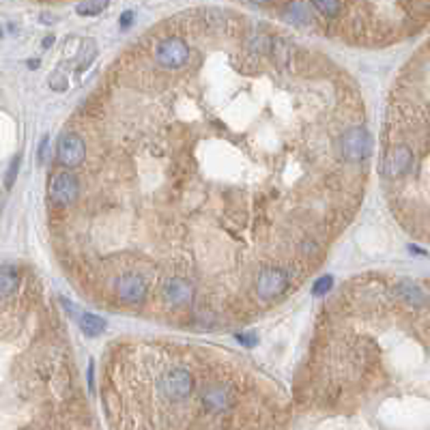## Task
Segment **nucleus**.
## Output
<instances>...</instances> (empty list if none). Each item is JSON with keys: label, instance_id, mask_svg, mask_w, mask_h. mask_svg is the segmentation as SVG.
<instances>
[{"label": "nucleus", "instance_id": "nucleus-1", "mask_svg": "<svg viewBox=\"0 0 430 430\" xmlns=\"http://www.w3.org/2000/svg\"><path fill=\"white\" fill-rule=\"evenodd\" d=\"M372 138L364 127H351L340 136V155L346 162H364L370 157Z\"/></svg>", "mask_w": 430, "mask_h": 430}, {"label": "nucleus", "instance_id": "nucleus-2", "mask_svg": "<svg viewBox=\"0 0 430 430\" xmlns=\"http://www.w3.org/2000/svg\"><path fill=\"white\" fill-rule=\"evenodd\" d=\"M188 56H190V50L179 37H168V39H164L155 50V61L164 69H177V67L185 65Z\"/></svg>", "mask_w": 430, "mask_h": 430}, {"label": "nucleus", "instance_id": "nucleus-3", "mask_svg": "<svg viewBox=\"0 0 430 430\" xmlns=\"http://www.w3.org/2000/svg\"><path fill=\"white\" fill-rule=\"evenodd\" d=\"M159 387H162L166 398H170V400H183V398H188L192 394L194 379H192V375H190L188 370L175 368V370L168 372V375H164Z\"/></svg>", "mask_w": 430, "mask_h": 430}, {"label": "nucleus", "instance_id": "nucleus-4", "mask_svg": "<svg viewBox=\"0 0 430 430\" xmlns=\"http://www.w3.org/2000/svg\"><path fill=\"white\" fill-rule=\"evenodd\" d=\"M84 155H86V144L78 134H71V132L63 134L59 142H56V159L67 168L82 164Z\"/></svg>", "mask_w": 430, "mask_h": 430}, {"label": "nucleus", "instance_id": "nucleus-5", "mask_svg": "<svg viewBox=\"0 0 430 430\" xmlns=\"http://www.w3.org/2000/svg\"><path fill=\"white\" fill-rule=\"evenodd\" d=\"M289 286V273L280 267H267L258 273L256 280V293L263 299H273L282 295Z\"/></svg>", "mask_w": 430, "mask_h": 430}, {"label": "nucleus", "instance_id": "nucleus-6", "mask_svg": "<svg viewBox=\"0 0 430 430\" xmlns=\"http://www.w3.org/2000/svg\"><path fill=\"white\" fill-rule=\"evenodd\" d=\"M80 194V183L76 179V175L71 173H56L52 177V183H50V198L61 204V207H67L73 200L78 198Z\"/></svg>", "mask_w": 430, "mask_h": 430}, {"label": "nucleus", "instance_id": "nucleus-7", "mask_svg": "<svg viewBox=\"0 0 430 430\" xmlns=\"http://www.w3.org/2000/svg\"><path fill=\"white\" fill-rule=\"evenodd\" d=\"M411 166H413V151H411L407 144H398L385 155L383 175L389 179H396V177L407 175L411 170Z\"/></svg>", "mask_w": 430, "mask_h": 430}, {"label": "nucleus", "instance_id": "nucleus-8", "mask_svg": "<svg viewBox=\"0 0 430 430\" xmlns=\"http://www.w3.org/2000/svg\"><path fill=\"white\" fill-rule=\"evenodd\" d=\"M117 295L125 304H140L146 297V282L138 273H125L117 282Z\"/></svg>", "mask_w": 430, "mask_h": 430}, {"label": "nucleus", "instance_id": "nucleus-9", "mask_svg": "<svg viewBox=\"0 0 430 430\" xmlns=\"http://www.w3.org/2000/svg\"><path fill=\"white\" fill-rule=\"evenodd\" d=\"M162 295H164V299L168 304L185 306V304L192 302V286L185 282V280L173 277V280H166V282H164Z\"/></svg>", "mask_w": 430, "mask_h": 430}, {"label": "nucleus", "instance_id": "nucleus-10", "mask_svg": "<svg viewBox=\"0 0 430 430\" xmlns=\"http://www.w3.org/2000/svg\"><path fill=\"white\" fill-rule=\"evenodd\" d=\"M396 295L402 299V302H407L409 306H413V308H420V306L426 304L424 289L418 282H413V280H409V277L400 280V282L396 284Z\"/></svg>", "mask_w": 430, "mask_h": 430}, {"label": "nucleus", "instance_id": "nucleus-11", "mask_svg": "<svg viewBox=\"0 0 430 430\" xmlns=\"http://www.w3.org/2000/svg\"><path fill=\"white\" fill-rule=\"evenodd\" d=\"M78 325L82 329L84 335H90V338H95V335H101L106 331V321L97 314H90V312H84L78 316Z\"/></svg>", "mask_w": 430, "mask_h": 430}, {"label": "nucleus", "instance_id": "nucleus-12", "mask_svg": "<svg viewBox=\"0 0 430 430\" xmlns=\"http://www.w3.org/2000/svg\"><path fill=\"white\" fill-rule=\"evenodd\" d=\"M202 404L207 407V409H211V411H222V409H226L231 404V398L226 394V389H222V387H209L202 394Z\"/></svg>", "mask_w": 430, "mask_h": 430}, {"label": "nucleus", "instance_id": "nucleus-13", "mask_svg": "<svg viewBox=\"0 0 430 430\" xmlns=\"http://www.w3.org/2000/svg\"><path fill=\"white\" fill-rule=\"evenodd\" d=\"M0 291H3V297H11L17 291V271L11 265H3L0 269Z\"/></svg>", "mask_w": 430, "mask_h": 430}, {"label": "nucleus", "instance_id": "nucleus-14", "mask_svg": "<svg viewBox=\"0 0 430 430\" xmlns=\"http://www.w3.org/2000/svg\"><path fill=\"white\" fill-rule=\"evenodd\" d=\"M110 0H84L76 7V13L78 15H84V17H92V15H99L106 7H108Z\"/></svg>", "mask_w": 430, "mask_h": 430}, {"label": "nucleus", "instance_id": "nucleus-15", "mask_svg": "<svg viewBox=\"0 0 430 430\" xmlns=\"http://www.w3.org/2000/svg\"><path fill=\"white\" fill-rule=\"evenodd\" d=\"M48 84H50V88L56 90V92L67 90L69 80H67V73H65V67H63V65H61L59 69H56V71H52V76L48 78Z\"/></svg>", "mask_w": 430, "mask_h": 430}, {"label": "nucleus", "instance_id": "nucleus-16", "mask_svg": "<svg viewBox=\"0 0 430 430\" xmlns=\"http://www.w3.org/2000/svg\"><path fill=\"white\" fill-rule=\"evenodd\" d=\"M312 5L327 17H335L340 13V0H312Z\"/></svg>", "mask_w": 430, "mask_h": 430}, {"label": "nucleus", "instance_id": "nucleus-17", "mask_svg": "<svg viewBox=\"0 0 430 430\" xmlns=\"http://www.w3.org/2000/svg\"><path fill=\"white\" fill-rule=\"evenodd\" d=\"M289 17L293 22H302V24H306V22H310V15H308V11H306V7L302 5V3H293L291 7H289Z\"/></svg>", "mask_w": 430, "mask_h": 430}, {"label": "nucleus", "instance_id": "nucleus-18", "mask_svg": "<svg viewBox=\"0 0 430 430\" xmlns=\"http://www.w3.org/2000/svg\"><path fill=\"white\" fill-rule=\"evenodd\" d=\"M331 286H333V277H331V275H323V277H319V280H316V282H314V286H312V295L321 297V295L329 293V291H331Z\"/></svg>", "mask_w": 430, "mask_h": 430}, {"label": "nucleus", "instance_id": "nucleus-19", "mask_svg": "<svg viewBox=\"0 0 430 430\" xmlns=\"http://www.w3.org/2000/svg\"><path fill=\"white\" fill-rule=\"evenodd\" d=\"M17 168H20V155H15V157H13L11 166H9V170H7V179H5V188H7V190L13 188V181H15V177H17Z\"/></svg>", "mask_w": 430, "mask_h": 430}, {"label": "nucleus", "instance_id": "nucleus-20", "mask_svg": "<svg viewBox=\"0 0 430 430\" xmlns=\"http://www.w3.org/2000/svg\"><path fill=\"white\" fill-rule=\"evenodd\" d=\"M235 338H237V342H241L243 346H256V342H258V338H256V335L254 333H237L235 335Z\"/></svg>", "mask_w": 430, "mask_h": 430}, {"label": "nucleus", "instance_id": "nucleus-21", "mask_svg": "<svg viewBox=\"0 0 430 430\" xmlns=\"http://www.w3.org/2000/svg\"><path fill=\"white\" fill-rule=\"evenodd\" d=\"M132 22H134V11H125L123 15H121V28H127V26H132Z\"/></svg>", "mask_w": 430, "mask_h": 430}, {"label": "nucleus", "instance_id": "nucleus-22", "mask_svg": "<svg viewBox=\"0 0 430 430\" xmlns=\"http://www.w3.org/2000/svg\"><path fill=\"white\" fill-rule=\"evenodd\" d=\"M48 146H50V138L46 136V138L41 140V146H39V164H43L46 157H48Z\"/></svg>", "mask_w": 430, "mask_h": 430}, {"label": "nucleus", "instance_id": "nucleus-23", "mask_svg": "<svg viewBox=\"0 0 430 430\" xmlns=\"http://www.w3.org/2000/svg\"><path fill=\"white\" fill-rule=\"evenodd\" d=\"M95 362H88V389L92 391L95 389V381H92V372H95V366H92Z\"/></svg>", "mask_w": 430, "mask_h": 430}, {"label": "nucleus", "instance_id": "nucleus-24", "mask_svg": "<svg viewBox=\"0 0 430 430\" xmlns=\"http://www.w3.org/2000/svg\"><path fill=\"white\" fill-rule=\"evenodd\" d=\"M52 43H54V37H52V35H50V37H48V39H46V41H43V48H50V46H52Z\"/></svg>", "mask_w": 430, "mask_h": 430}, {"label": "nucleus", "instance_id": "nucleus-25", "mask_svg": "<svg viewBox=\"0 0 430 430\" xmlns=\"http://www.w3.org/2000/svg\"><path fill=\"white\" fill-rule=\"evenodd\" d=\"M28 67H39V61H28Z\"/></svg>", "mask_w": 430, "mask_h": 430}]
</instances>
